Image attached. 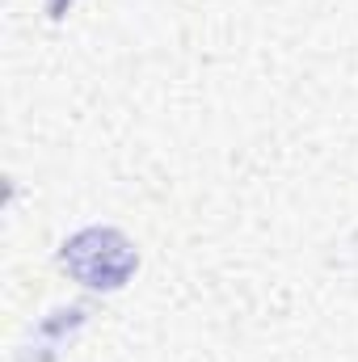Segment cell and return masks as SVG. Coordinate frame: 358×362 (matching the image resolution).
Masks as SVG:
<instances>
[{"mask_svg": "<svg viewBox=\"0 0 358 362\" xmlns=\"http://www.w3.org/2000/svg\"><path fill=\"white\" fill-rule=\"evenodd\" d=\"M59 266L93 291H118L131 282V274L139 266V253L118 228H85V232L64 240Z\"/></svg>", "mask_w": 358, "mask_h": 362, "instance_id": "obj_1", "label": "cell"}]
</instances>
